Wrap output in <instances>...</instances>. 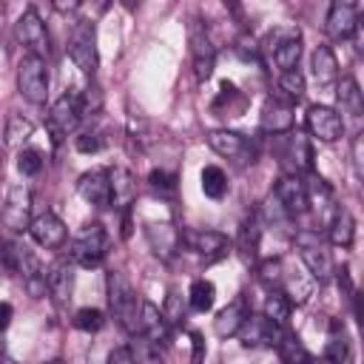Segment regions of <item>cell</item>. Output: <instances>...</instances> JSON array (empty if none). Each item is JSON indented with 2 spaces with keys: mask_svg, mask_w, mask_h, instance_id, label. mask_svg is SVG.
<instances>
[{
  "mask_svg": "<svg viewBox=\"0 0 364 364\" xmlns=\"http://www.w3.org/2000/svg\"><path fill=\"white\" fill-rule=\"evenodd\" d=\"M6 267H11L14 273H20L23 287L28 290L31 299H43L46 296V270L40 264V259L34 256V250L23 242H9L6 245Z\"/></svg>",
  "mask_w": 364,
  "mask_h": 364,
  "instance_id": "2",
  "label": "cell"
},
{
  "mask_svg": "<svg viewBox=\"0 0 364 364\" xmlns=\"http://www.w3.org/2000/svg\"><path fill=\"white\" fill-rule=\"evenodd\" d=\"M307 131L321 142H336L344 134V119L330 105H310L307 108Z\"/></svg>",
  "mask_w": 364,
  "mask_h": 364,
  "instance_id": "13",
  "label": "cell"
},
{
  "mask_svg": "<svg viewBox=\"0 0 364 364\" xmlns=\"http://www.w3.org/2000/svg\"><path fill=\"white\" fill-rule=\"evenodd\" d=\"M259 233H262V230H259V222H256V219H247V222L242 225L236 247H239V253H242L245 262H256V256H259Z\"/></svg>",
  "mask_w": 364,
  "mask_h": 364,
  "instance_id": "37",
  "label": "cell"
},
{
  "mask_svg": "<svg viewBox=\"0 0 364 364\" xmlns=\"http://www.w3.org/2000/svg\"><path fill=\"white\" fill-rule=\"evenodd\" d=\"M213 301H216V287H213V282L196 279V282L191 284V290H188V304H191V310L208 313V310L213 307Z\"/></svg>",
  "mask_w": 364,
  "mask_h": 364,
  "instance_id": "34",
  "label": "cell"
},
{
  "mask_svg": "<svg viewBox=\"0 0 364 364\" xmlns=\"http://www.w3.org/2000/svg\"><path fill=\"white\" fill-rule=\"evenodd\" d=\"M310 71H313V80H316L318 88L336 85V80H338V60H336L330 46H316V51L310 57Z\"/></svg>",
  "mask_w": 364,
  "mask_h": 364,
  "instance_id": "22",
  "label": "cell"
},
{
  "mask_svg": "<svg viewBox=\"0 0 364 364\" xmlns=\"http://www.w3.org/2000/svg\"><path fill=\"white\" fill-rule=\"evenodd\" d=\"M108 253V236L100 222H88L68 245V259L77 267H97Z\"/></svg>",
  "mask_w": 364,
  "mask_h": 364,
  "instance_id": "3",
  "label": "cell"
},
{
  "mask_svg": "<svg viewBox=\"0 0 364 364\" xmlns=\"http://www.w3.org/2000/svg\"><path fill=\"white\" fill-rule=\"evenodd\" d=\"M304 191H307V205H316V208H324V205H330V199H333L330 185H327L321 176H316V173L307 176Z\"/></svg>",
  "mask_w": 364,
  "mask_h": 364,
  "instance_id": "40",
  "label": "cell"
},
{
  "mask_svg": "<svg viewBox=\"0 0 364 364\" xmlns=\"http://www.w3.org/2000/svg\"><path fill=\"white\" fill-rule=\"evenodd\" d=\"M134 364H165L162 347H156L154 341H148L145 336H134V341L128 344Z\"/></svg>",
  "mask_w": 364,
  "mask_h": 364,
  "instance_id": "35",
  "label": "cell"
},
{
  "mask_svg": "<svg viewBox=\"0 0 364 364\" xmlns=\"http://www.w3.org/2000/svg\"><path fill=\"white\" fill-rule=\"evenodd\" d=\"M208 145H210V151H216L219 156H228V159H239L247 154V139L239 131H228V128H213L208 134Z\"/></svg>",
  "mask_w": 364,
  "mask_h": 364,
  "instance_id": "24",
  "label": "cell"
},
{
  "mask_svg": "<svg viewBox=\"0 0 364 364\" xmlns=\"http://www.w3.org/2000/svg\"><path fill=\"white\" fill-rule=\"evenodd\" d=\"M31 134H34V122L26 119L23 114H11L9 122H6V134L3 136H6V145L9 148H23Z\"/></svg>",
  "mask_w": 364,
  "mask_h": 364,
  "instance_id": "33",
  "label": "cell"
},
{
  "mask_svg": "<svg viewBox=\"0 0 364 364\" xmlns=\"http://www.w3.org/2000/svg\"><path fill=\"white\" fill-rule=\"evenodd\" d=\"M191 57H193V71H196V80H208L213 74V63H216V48L205 31V26L199 20L191 23Z\"/></svg>",
  "mask_w": 364,
  "mask_h": 364,
  "instance_id": "14",
  "label": "cell"
},
{
  "mask_svg": "<svg viewBox=\"0 0 364 364\" xmlns=\"http://www.w3.org/2000/svg\"><path fill=\"white\" fill-rule=\"evenodd\" d=\"M236 336H239V341H242L245 347H276L279 338L284 336V327L273 324V321L264 318V316L247 313Z\"/></svg>",
  "mask_w": 364,
  "mask_h": 364,
  "instance_id": "12",
  "label": "cell"
},
{
  "mask_svg": "<svg viewBox=\"0 0 364 364\" xmlns=\"http://www.w3.org/2000/svg\"><path fill=\"white\" fill-rule=\"evenodd\" d=\"M284 159L293 171H313V148L304 134H287Z\"/></svg>",
  "mask_w": 364,
  "mask_h": 364,
  "instance_id": "28",
  "label": "cell"
},
{
  "mask_svg": "<svg viewBox=\"0 0 364 364\" xmlns=\"http://www.w3.org/2000/svg\"><path fill=\"white\" fill-rule=\"evenodd\" d=\"M282 276H284V264H282V259H264V262L259 264V282L267 284L270 290L282 287Z\"/></svg>",
  "mask_w": 364,
  "mask_h": 364,
  "instance_id": "41",
  "label": "cell"
},
{
  "mask_svg": "<svg viewBox=\"0 0 364 364\" xmlns=\"http://www.w3.org/2000/svg\"><path fill=\"white\" fill-rule=\"evenodd\" d=\"M245 316H247V307H245L242 299H236V301H230L228 307H222V310L216 313V318H213V330H216V336H219V338H230V336H236L239 327H242V321H245Z\"/></svg>",
  "mask_w": 364,
  "mask_h": 364,
  "instance_id": "26",
  "label": "cell"
},
{
  "mask_svg": "<svg viewBox=\"0 0 364 364\" xmlns=\"http://www.w3.org/2000/svg\"><path fill=\"white\" fill-rule=\"evenodd\" d=\"M14 37H17L20 46L26 48V54H31V57L46 60L48 51H51L48 28H46V23L40 20V14H37L34 9H26V11L17 17V23H14Z\"/></svg>",
  "mask_w": 364,
  "mask_h": 364,
  "instance_id": "7",
  "label": "cell"
},
{
  "mask_svg": "<svg viewBox=\"0 0 364 364\" xmlns=\"http://www.w3.org/2000/svg\"><path fill=\"white\" fill-rule=\"evenodd\" d=\"M11 316H14L11 304H9V301H0V330H6V327L11 324Z\"/></svg>",
  "mask_w": 364,
  "mask_h": 364,
  "instance_id": "49",
  "label": "cell"
},
{
  "mask_svg": "<svg viewBox=\"0 0 364 364\" xmlns=\"http://www.w3.org/2000/svg\"><path fill=\"white\" fill-rule=\"evenodd\" d=\"M80 119H82V100L77 94H63L48 111V131H51L54 142L74 134L80 128Z\"/></svg>",
  "mask_w": 364,
  "mask_h": 364,
  "instance_id": "10",
  "label": "cell"
},
{
  "mask_svg": "<svg viewBox=\"0 0 364 364\" xmlns=\"http://www.w3.org/2000/svg\"><path fill=\"white\" fill-rule=\"evenodd\" d=\"M336 100H338V105H341L344 114H350V117H355V119L361 117L364 100H361V88H358L355 77H341V80H336Z\"/></svg>",
  "mask_w": 364,
  "mask_h": 364,
  "instance_id": "29",
  "label": "cell"
},
{
  "mask_svg": "<svg viewBox=\"0 0 364 364\" xmlns=\"http://www.w3.org/2000/svg\"><path fill=\"white\" fill-rule=\"evenodd\" d=\"M108 179H111V202L117 208H128L136 196V182H134V173L128 168H111L108 171Z\"/></svg>",
  "mask_w": 364,
  "mask_h": 364,
  "instance_id": "27",
  "label": "cell"
},
{
  "mask_svg": "<svg viewBox=\"0 0 364 364\" xmlns=\"http://www.w3.org/2000/svg\"><path fill=\"white\" fill-rule=\"evenodd\" d=\"M276 199H279V205L284 208L287 216H299V213H304V210L310 208V205H307L304 179H299L296 173L279 179V185H276Z\"/></svg>",
  "mask_w": 364,
  "mask_h": 364,
  "instance_id": "21",
  "label": "cell"
},
{
  "mask_svg": "<svg viewBox=\"0 0 364 364\" xmlns=\"http://www.w3.org/2000/svg\"><path fill=\"white\" fill-rule=\"evenodd\" d=\"M350 361H353V350L344 336V327L338 321H333V333L324 344V364H350Z\"/></svg>",
  "mask_w": 364,
  "mask_h": 364,
  "instance_id": "31",
  "label": "cell"
},
{
  "mask_svg": "<svg viewBox=\"0 0 364 364\" xmlns=\"http://www.w3.org/2000/svg\"><path fill=\"white\" fill-rule=\"evenodd\" d=\"M151 185H154V188H162V191H173L176 176L168 173V171H151Z\"/></svg>",
  "mask_w": 364,
  "mask_h": 364,
  "instance_id": "46",
  "label": "cell"
},
{
  "mask_svg": "<svg viewBox=\"0 0 364 364\" xmlns=\"http://www.w3.org/2000/svg\"><path fill=\"white\" fill-rule=\"evenodd\" d=\"M108 307H111V316L119 321V327L128 330L131 336H136L142 299L136 296L134 284L125 279L122 270H111L108 273Z\"/></svg>",
  "mask_w": 364,
  "mask_h": 364,
  "instance_id": "1",
  "label": "cell"
},
{
  "mask_svg": "<svg viewBox=\"0 0 364 364\" xmlns=\"http://www.w3.org/2000/svg\"><path fill=\"white\" fill-rule=\"evenodd\" d=\"M262 48L273 57L282 71H293L301 57V31L296 26H276L273 31H267Z\"/></svg>",
  "mask_w": 364,
  "mask_h": 364,
  "instance_id": "4",
  "label": "cell"
},
{
  "mask_svg": "<svg viewBox=\"0 0 364 364\" xmlns=\"http://www.w3.org/2000/svg\"><path fill=\"white\" fill-rule=\"evenodd\" d=\"M68 57H71V63L82 74H94L97 71V65H100L97 34H94V26L88 20H77L71 26V34H68Z\"/></svg>",
  "mask_w": 364,
  "mask_h": 364,
  "instance_id": "5",
  "label": "cell"
},
{
  "mask_svg": "<svg viewBox=\"0 0 364 364\" xmlns=\"http://www.w3.org/2000/svg\"><path fill=\"white\" fill-rule=\"evenodd\" d=\"M171 333H173V330L168 327L162 310H159L156 304H151V301H142V307H139V327H136V336H145V338L154 341L156 347H165V344L171 341Z\"/></svg>",
  "mask_w": 364,
  "mask_h": 364,
  "instance_id": "19",
  "label": "cell"
},
{
  "mask_svg": "<svg viewBox=\"0 0 364 364\" xmlns=\"http://www.w3.org/2000/svg\"><path fill=\"white\" fill-rule=\"evenodd\" d=\"M262 131L267 134H287L293 128V105L287 100L279 97H267L262 105V117H259Z\"/></svg>",
  "mask_w": 364,
  "mask_h": 364,
  "instance_id": "20",
  "label": "cell"
},
{
  "mask_svg": "<svg viewBox=\"0 0 364 364\" xmlns=\"http://www.w3.org/2000/svg\"><path fill=\"white\" fill-rule=\"evenodd\" d=\"M28 233H31V239H34L40 247H48V250L63 247L65 239H68V228H65V222H63L57 213H51V210L34 216L31 225H28Z\"/></svg>",
  "mask_w": 364,
  "mask_h": 364,
  "instance_id": "15",
  "label": "cell"
},
{
  "mask_svg": "<svg viewBox=\"0 0 364 364\" xmlns=\"http://www.w3.org/2000/svg\"><path fill=\"white\" fill-rule=\"evenodd\" d=\"M179 245H185L191 253H196L199 259H205V264L210 262H219L222 256H228L230 250V242L225 233L219 230H196V228H188L179 233Z\"/></svg>",
  "mask_w": 364,
  "mask_h": 364,
  "instance_id": "9",
  "label": "cell"
},
{
  "mask_svg": "<svg viewBox=\"0 0 364 364\" xmlns=\"http://www.w3.org/2000/svg\"><path fill=\"white\" fill-rule=\"evenodd\" d=\"M330 40H350L358 31V6L347 3V0H336L327 11V23H324Z\"/></svg>",
  "mask_w": 364,
  "mask_h": 364,
  "instance_id": "16",
  "label": "cell"
},
{
  "mask_svg": "<svg viewBox=\"0 0 364 364\" xmlns=\"http://www.w3.org/2000/svg\"><path fill=\"white\" fill-rule=\"evenodd\" d=\"M313 290H316V279L304 267L284 270V276H282V293L287 296L290 304H304L313 296Z\"/></svg>",
  "mask_w": 364,
  "mask_h": 364,
  "instance_id": "23",
  "label": "cell"
},
{
  "mask_svg": "<svg viewBox=\"0 0 364 364\" xmlns=\"http://www.w3.org/2000/svg\"><path fill=\"white\" fill-rule=\"evenodd\" d=\"M40 168H43V154L37 148H20V154H17V171L23 176H34V173H40Z\"/></svg>",
  "mask_w": 364,
  "mask_h": 364,
  "instance_id": "43",
  "label": "cell"
},
{
  "mask_svg": "<svg viewBox=\"0 0 364 364\" xmlns=\"http://www.w3.org/2000/svg\"><path fill=\"white\" fill-rule=\"evenodd\" d=\"M77 191L94 208H108L111 205V179H108V171L105 168L85 171L80 176V182H77Z\"/></svg>",
  "mask_w": 364,
  "mask_h": 364,
  "instance_id": "17",
  "label": "cell"
},
{
  "mask_svg": "<svg viewBox=\"0 0 364 364\" xmlns=\"http://www.w3.org/2000/svg\"><path fill=\"white\" fill-rule=\"evenodd\" d=\"M74 262L68 256H60L57 262H51V267L46 270V287L48 293L57 299V304H65L71 299L74 290Z\"/></svg>",
  "mask_w": 364,
  "mask_h": 364,
  "instance_id": "18",
  "label": "cell"
},
{
  "mask_svg": "<svg viewBox=\"0 0 364 364\" xmlns=\"http://www.w3.org/2000/svg\"><path fill=\"white\" fill-rule=\"evenodd\" d=\"M361 145H364V136L358 134V136L353 139V165H355V173H358V176H364V159H361Z\"/></svg>",
  "mask_w": 364,
  "mask_h": 364,
  "instance_id": "47",
  "label": "cell"
},
{
  "mask_svg": "<svg viewBox=\"0 0 364 364\" xmlns=\"http://www.w3.org/2000/svg\"><path fill=\"white\" fill-rule=\"evenodd\" d=\"M77 151L80 154H97L100 148H102V134L97 131V128H85L80 136H77Z\"/></svg>",
  "mask_w": 364,
  "mask_h": 364,
  "instance_id": "45",
  "label": "cell"
},
{
  "mask_svg": "<svg viewBox=\"0 0 364 364\" xmlns=\"http://www.w3.org/2000/svg\"><path fill=\"white\" fill-rule=\"evenodd\" d=\"M202 193L210 196V199H222L228 193V176L219 165H205L202 168Z\"/></svg>",
  "mask_w": 364,
  "mask_h": 364,
  "instance_id": "36",
  "label": "cell"
},
{
  "mask_svg": "<svg viewBox=\"0 0 364 364\" xmlns=\"http://www.w3.org/2000/svg\"><path fill=\"white\" fill-rule=\"evenodd\" d=\"M74 324H77L80 330H85V333H97V330L105 324V316H102V310H97V307H80V310L74 313Z\"/></svg>",
  "mask_w": 364,
  "mask_h": 364,
  "instance_id": "42",
  "label": "cell"
},
{
  "mask_svg": "<svg viewBox=\"0 0 364 364\" xmlns=\"http://www.w3.org/2000/svg\"><path fill=\"white\" fill-rule=\"evenodd\" d=\"M0 222L11 233H23L31 225V191L26 185H11L0 210Z\"/></svg>",
  "mask_w": 364,
  "mask_h": 364,
  "instance_id": "11",
  "label": "cell"
},
{
  "mask_svg": "<svg viewBox=\"0 0 364 364\" xmlns=\"http://www.w3.org/2000/svg\"><path fill=\"white\" fill-rule=\"evenodd\" d=\"M162 316H165V321H168V327H171V330H176V327H182V324H185V304H182L179 293H171V296L165 299Z\"/></svg>",
  "mask_w": 364,
  "mask_h": 364,
  "instance_id": "44",
  "label": "cell"
},
{
  "mask_svg": "<svg viewBox=\"0 0 364 364\" xmlns=\"http://www.w3.org/2000/svg\"><path fill=\"white\" fill-rule=\"evenodd\" d=\"M330 242L336 247H350L353 239H355V219L347 208H336L333 210V219H330V230H327Z\"/></svg>",
  "mask_w": 364,
  "mask_h": 364,
  "instance_id": "30",
  "label": "cell"
},
{
  "mask_svg": "<svg viewBox=\"0 0 364 364\" xmlns=\"http://www.w3.org/2000/svg\"><path fill=\"white\" fill-rule=\"evenodd\" d=\"M17 88L28 102L43 105L48 100V68H46V60L26 54L20 60V65H17Z\"/></svg>",
  "mask_w": 364,
  "mask_h": 364,
  "instance_id": "8",
  "label": "cell"
},
{
  "mask_svg": "<svg viewBox=\"0 0 364 364\" xmlns=\"http://www.w3.org/2000/svg\"><path fill=\"white\" fill-rule=\"evenodd\" d=\"M202 353H205V341L199 333H193V361H202Z\"/></svg>",
  "mask_w": 364,
  "mask_h": 364,
  "instance_id": "50",
  "label": "cell"
},
{
  "mask_svg": "<svg viewBox=\"0 0 364 364\" xmlns=\"http://www.w3.org/2000/svg\"><path fill=\"white\" fill-rule=\"evenodd\" d=\"M54 9H57V11H77L80 3H77V0H71V3H54Z\"/></svg>",
  "mask_w": 364,
  "mask_h": 364,
  "instance_id": "51",
  "label": "cell"
},
{
  "mask_svg": "<svg viewBox=\"0 0 364 364\" xmlns=\"http://www.w3.org/2000/svg\"><path fill=\"white\" fill-rule=\"evenodd\" d=\"M296 242H299V253H301L304 270H307L318 284H324V282L333 276V256H330V250L324 247L321 236H318L316 230H301V233L296 236Z\"/></svg>",
  "mask_w": 364,
  "mask_h": 364,
  "instance_id": "6",
  "label": "cell"
},
{
  "mask_svg": "<svg viewBox=\"0 0 364 364\" xmlns=\"http://www.w3.org/2000/svg\"><path fill=\"white\" fill-rule=\"evenodd\" d=\"M290 301H287V296L282 293V290H270L267 293V299H264V318H270L273 324H279V327H284L287 324V318H290Z\"/></svg>",
  "mask_w": 364,
  "mask_h": 364,
  "instance_id": "38",
  "label": "cell"
},
{
  "mask_svg": "<svg viewBox=\"0 0 364 364\" xmlns=\"http://www.w3.org/2000/svg\"><path fill=\"white\" fill-rule=\"evenodd\" d=\"M105 364H134V358H131V350H128V347H117V350H111Z\"/></svg>",
  "mask_w": 364,
  "mask_h": 364,
  "instance_id": "48",
  "label": "cell"
},
{
  "mask_svg": "<svg viewBox=\"0 0 364 364\" xmlns=\"http://www.w3.org/2000/svg\"><path fill=\"white\" fill-rule=\"evenodd\" d=\"M276 350H279L282 364H313V355L307 353V347H304L293 333H284V336L279 338Z\"/></svg>",
  "mask_w": 364,
  "mask_h": 364,
  "instance_id": "32",
  "label": "cell"
},
{
  "mask_svg": "<svg viewBox=\"0 0 364 364\" xmlns=\"http://www.w3.org/2000/svg\"><path fill=\"white\" fill-rule=\"evenodd\" d=\"M0 364H17V361H14V358H11L6 350H0Z\"/></svg>",
  "mask_w": 364,
  "mask_h": 364,
  "instance_id": "52",
  "label": "cell"
},
{
  "mask_svg": "<svg viewBox=\"0 0 364 364\" xmlns=\"http://www.w3.org/2000/svg\"><path fill=\"white\" fill-rule=\"evenodd\" d=\"M0 14H3V3H0Z\"/></svg>",
  "mask_w": 364,
  "mask_h": 364,
  "instance_id": "53",
  "label": "cell"
},
{
  "mask_svg": "<svg viewBox=\"0 0 364 364\" xmlns=\"http://www.w3.org/2000/svg\"><path fill=\"white\" fill-rule=\"evenodd\" d=\"M279 91L287 97V102H299L304 97V74L299 68L293 71H282L279 77Z\"/></svg>",
  "mask_w": 364,
  "mask_h": 364,
  "instance_id": "39",
  "label": "cell"
},
{
  "mask_svg": "<svg viewBox=\"0 0 364 364\" xmlns=\"http://www.w3.org/2000/svg\"><path fill=\"white\" fill-rule=\"evenodd\" d=\"M145 236H148V245H151V250L156 253V256H162V259H168L176 247H179V230L173 228V225H168V222H154V225H148L145 228Z\"/></svg>",
  "mask_w": 364,
  "mask_h": 364,
  "instance_id": "25",
  "label": "cell"
}]
</instances>
